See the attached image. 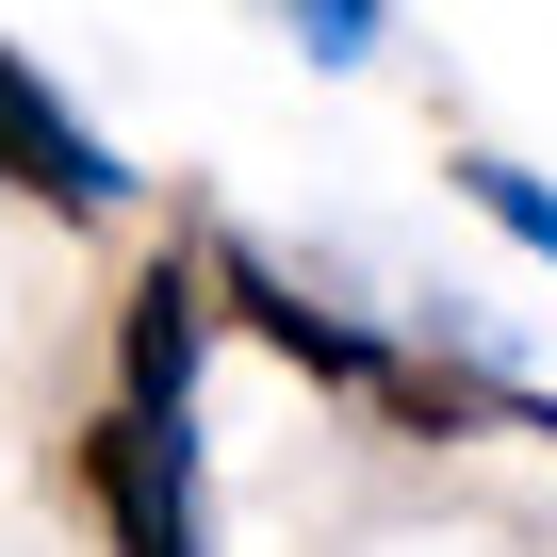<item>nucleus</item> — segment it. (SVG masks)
Listing matches in <instances>:
<instances>
[{"mask_svg":"<svg viewBox=\"0 0 557 557\" xmlns=\"http://www.w3.org/2000/svg\"><path fill=\"white\" fill-rule=\"evenodd\" d=\"M83 508L115 557H197V443L148 426V410H99L83 426Z\"/></svg>","mask_w":557,"mask_h":557,"instance_id":"1","label":"nucleus"},{"mask_svg":"<svg viewBox=\"0 0 557 557\" xmlns=\"http://www.w3.org/2000/svg\"><path fill=\"white\" fill-rule=\"evenodd\" d=\"M278 17L312 34V66H361V50H377V17H394V0H278Z\"/></svg>","mask_w":557,"mask_h":557,"instance_id":"6","label":"nucleus"},{"mask_svg":"<svg viewBox=\"0 0 557 557\" xmlns=\"http://www.w3.org/2000/svg\"><path fill=\"white\" fill-rule=\"evenodd\" d=\"M197 377H213V278H197V246H164L132 278V312H115V410L197 426Z\"/></svg>","mask_w":557,"mask_h":557,"instance_id":"2","label":"nucleus"},{"mask_svg":"<svg viewBox=\"0 0 557 557\" xmlns=\"http://www.w3.org/2000/svg\"><path fill=\"white\" fill-rule=\"evenodd\" d=\"M197 278H213V329H262V345L296 361V377H329V394H361V377H377V329L312 312V296H296V278H278L246 230H213V246H197Z\"/></svg>","mask_w":557,"mask_h":557,"instance_id":"3","label":"nucleus"},{"mask_svg":"<svg viewBox=\"0 0 557 557\" xmlns=\"http://www.w3.org/2000/svg\"><path fill=\"white\" fill-rule=\"evenodd\" d=\"M0 197H50V213H115V148L0 50Z\"/></svg>","mask_w":557,"mask_h":557,"instance_id":"4","label":"nucleus"},{"mask_svg":"<svg viewBox=\"0 0 557 557\" xmlns=\"http://www.w3.org/2000/svg\"><path fill=\"white\" fill-rule=\"evenodd\" d=\"M459 197H475V213H492V230H508L524 262H557V197H541L524 164H492V148H459Z\"/></svg>","mask_w":557,"mask_h":557,"instance_id":"5","label":"nucleus"}]
</instances>
